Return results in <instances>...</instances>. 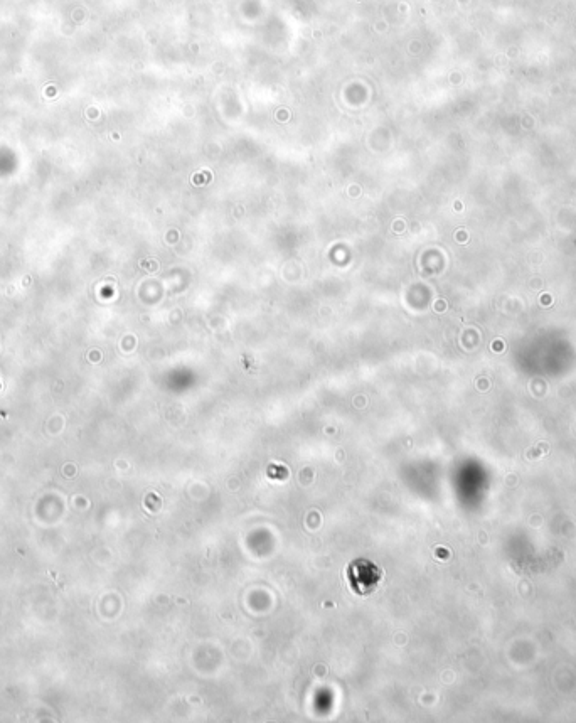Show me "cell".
Segmentation results:
<instances>
[{
    "label": "cell",
    "mask_w": 576,
    "mask_h": 723,
    "mask_svg": "<svg viewBox=\"0 0 576 723\" xmlns=\"http://www.w3.org/2000/svg\"><path fill=\"white\" fill-rule=\"evenodd\" d=\"M349 574H351L349 580H351L352 590L361 595L373 592L374 587L381 579V572L378 568L374 567L373 563L364 562V560L352 563Z\"/></svg>",
    "instance_id": "1"
}]
</instances>
